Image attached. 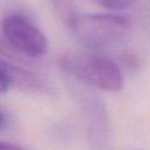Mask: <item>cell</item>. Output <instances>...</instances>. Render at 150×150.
I'll use <instances>...</instances> for the list:
<instances>
[{
	"mask_svg": "<svg viewBox=\"0 0 150 150\" xmlns=\"http://www.w3.org/2000/svg\"><path fill=\"white\" fill-rule=\"evenodd\" d=\"M59 66L67 74L91 87L118 90L123 87V75L110 59L87 52H67L59 56Z\"/></svg>",
	"mask_w": 150,
	"mask_h": 150,
	"instance_id": "6da1fadb",
	"label": "cell"
},
{
	"mask_svg": "<svg viewBox=\"0 0 150 150\" xmlns=\"http://www.w3.org/2000/svg\"><path fill=\"white\" fill-rule=\"evenodd\" d=\"M68 28L83 45L103 48L123 40L130 30V21L120 14L77 13Z\"/></svg>",
	"mask_w": 150,
	"mask_h": 150,
	"instance_id": "7a4b0ae2",
	"label": "cell"
},
{
	"mask_svg": "<svg viewBox=\"0 0 150 150\" xmlns=\"http://www.w3.org/2000/svg\"><path fill=\"white\" fill-rule=\"evenodd\" d=\"M1 32L8 46L27 56L41 57L48 50L45 34L27 18L12 14L1 21Z\"/></svg>",
	"mask_w": 150,
	"mask_h": 150,
	"instance_id": "3957f363",
	"label": "cell"
},
{
	"mask_svg": "<svg viewBox=\"0 0 150 150\" xmlns=\"http://www.w3.org/2000/svg\"><path fill=\"white\" fill-rule=\"evenodd\" d=\"M53 8L57 18L68 27L75 15L79 13L69 0H52Z\"/></svg>",
	"mask_w": 150,
	"mask_h": 150,
	"instance_id": "277c9868",
	"label": "cell"
},
{
	"mask_svg": "<svg viewBox=\"0 0 150 150\" xmlns=\"http://www.w3.org/2000/svg\"><path fill=\"white\" fill-rule=\"evenodd\" d=\"M16 66L0 60V93H5L12 86Z\"/></svg>",
	"mask_w": 150,
	"mask_h": 150,
	"instance_id": "5b68a950",
	"label": "cell"
},
{
	"mask_svg": "<svg viewBox=\"0 0 150 150\" xmlns=\"http://www.w3.org/2000/svg\"><path fill=\"white\" fill-rule=\"evenodd\" d=\"M95 1L104 8L117 9V11L125 9L135 2V0H95Z\"/></svg>",
	"mask_w": 150,
	"mask_h": 150,
	"instance_id": "8992f818",
	"label": "cell"
},
{
	"mask_svg": "<svg viewBox=\"0 0 150 150\" xmlns=\"http://www.w3.org/2000/svg\"><path fill=\"white\" fill-rule=\"evenodd\" d=\"M0 150H26V149L20 146V145H16V144L7 143V142H0Z\"/></svg>",
	"mask_w": 150,
	"mask_h": 150,
	"instance_id": "52a82bcc",
	"label": "cell"
},
{
	"mask_svg": "<svg viewBox=\"0 0 150 150\" xmlns=\"http://www.w3.org/2000/svg\"><path fill=\"white\" fill-rule=\"evenodd\" d=\"M0 54L13 57V56H12V53H11V47L8 46V43H5V42L1 41V40H0Z\"/></svg>",
	"mask_w": 150,
	"mask_h": 150,
	"instance_id": "ba28073f",
	"label": "cell"
},
{
	"mask_svg": "<svg viewBox=\"0 0 150 150\" xmlns=\"http://www.w3.org/2000/svg\"><path fill=\"white\" fill-rule=\"evenodd\" d=\"M4 120H5L4 114H2V112H0V127H1V125H2V123H4Z\"/></svg>",
	"mask_w": 150,
	"mask_h": 150,
	"instance_id": "9c48e42d",
	"label": "cell"
}]
</instances>
